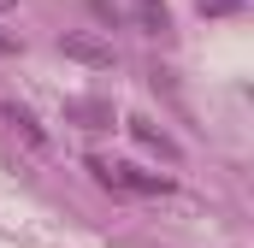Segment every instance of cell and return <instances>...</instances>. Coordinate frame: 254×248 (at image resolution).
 <instances>
[{
	"label": "cell",
	"mask_w": 254,
	"mask_h": 248,
	"mask_svg": "<svg viewBox=\"0 0 254 248\" xmlns=\"http://www.w3.org/2000/svg\"><path fill=\"white\" fill-rule=\"evenodd\" d=\"M89 172L107 189H130V195H172V178L160 172H136V166H119V160H89Z\"/></svg>",
	"instance_id": "2"
},
{
	"label": "cell",
	"mask_w": 254,
	"mask_h": 248,
	"mask_svg": "<svg viewBox=\"0 0 254 248\" xmlns=\"http://www.w3.org/2000/svg\"><path fill=\"white\" fill-rule=\"evenodd\" d=\"M125 130L136 136V142H142V148H154V154H160L166 166H178V142H172V136H166L160 124H148L142 113H130V119H125Z\"/></svg>",
	"instance_id": "4"
},
{
	"label": "cell",
	"mask_w": 254,
	"mask_h": 248,
	"mask_svg": "<svg viewBox=\"0 0 254 248\" xmlns=\"http://www.w3.org/2000/svg\"><path fill=\"white\" fill-rule=\"evenodd\" d=\"M60 54H65L71 65H83V71H113V65H119L113 42L95 36V30H71V36H60Z\"/></svg>",
	"instance_id": "3"
},
{
	"label": "cell",
	"mask_w": 254,
	"mask_h": 248,
	"mask_svg": "<svg viewBox=\"0 0 254 248\" xmlns=\"http://www.w3.org/2000/svg\"><path fill=\"white\" fill-rule=\"evenodd\" d=\"M136 18H142V30H148V36L172 30V12H166V0H136Z\"/></svg>",
	"instance_id": "6"
},
{
	"label": "cell",
	"mask_w": 254,
	"mask_h": 248,
	"mask_svg": "<svg viewBox=\"0 0 254 248\" xmlns=\"http://www.w3.org/2000/svg\"><path fill=\"white\" fill-rule=\"evenodd\" d=\"M0 124H6V130H12V142H18L24 154H36V160H42V154L54 148V136H48V124L36 119V113H30L24 101H12V95H0Z\"/></svg>",
	"instance_id": "1"
},
{
	"label": "cell",
	"mask_w": 254,
	"mask_h": 248,
	"mask_svg": "<svg viewBox=\"0 0 254 248\" xmlns=\"http://www.w3.org/2000/svg\"><path fill=\"white\" fill-rule=\"evenodd\" d=\"M65 119L83 124V130H101V124H113V107H101V101H65Z\"/></svg>",
	"instance_id": "5"
},
{
	"label": "cell",
	"mask_w": 254,
	"mask_h": 248,
	"mask_svg": "<svg viewBox=\"0 0 254 248\" xmlns=\"http://www.w3.org/2000/svg\"><path fill=\"white\" fill-rule=\"evenodd\" d=\"M18 54H24V42H18L12 30H0V60H18Z\"/></svg>",
	"instance_id": "8"
},
{
	"label": "cell",
	"mask_w": 254,
	"mask_h": 248,
	"mask_svg": "<svg viewBox=\"0 0 254 248\" xmlns=\"http://www.w3.org/2000/svg\"><path fill=\"white\" fill-rule=\"evenodd\" d=\"M0 12H18V0H0Z\"/></svg>",
	"instance_id": "9"
},
{
	"label": "cell",
	"mask_w": 254,
	"mask_h": 248,
	"mask_svg": "<svg viewBox=\"0 0 254 248\" xmlns=\"http://www.w3.org/2000/svg\"><path fill=\"white\" fill-rule=\"evenodd\" d=\"M207 18H225V12H243V0H195Z\"/></svg>",
	"instance_id": "7"
}]
</instances>
